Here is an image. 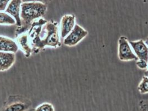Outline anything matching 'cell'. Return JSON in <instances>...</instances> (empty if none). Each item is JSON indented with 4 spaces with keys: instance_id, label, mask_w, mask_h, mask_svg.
Here are the masks:
<instances>
[{
    "instance_id": "11",
    "label": "cell",
    "mask_w": 148,
    "mask_h": 111,
    "mask_svg": "<svg viewBox=\"0 0 148 111\" xmlns=\"http://www.w3.org/2000/svg\"><path fill=\"white\" fill-rule=\"evenodd\" d=\"M16 41L17 42V43L18 46V47H20L21 49L24 53L25 56L27 57H30L33 53V51L28 43L26 33H22L17 35Z\"/></svg>"
},
{
    "instance_id": "16",
    "label": "cell",
    "mask_w": 148,
    "mask_h": 111,
    "mask_svg": "<svg viewBox=\"0 0 148 111\" xmlns=\"http://www.w3.org/2000/svg\"><path fill=\"white\" fill-rule=\"evenodd\" d=\"M10 0H6V1H1L0 0V12L6 10L7 5H8Z\"/></svg>"
},
{
    "instance_id": "6",
    "label": "cell",
    "mask_w": 148,
    "mask_h": 111,
    "mask_svg": "<svg viewBox=\"0 0 148 111\" xmlns=\"http://www.w3.org/2000/svg\"><path fill=\"white\" fill-rule=\"evenodd\" d=\"M22 1L21 0L10 1L7 6L5 12L12 16L16 22V25L21 27L22 26V21L21 19V7Z\"/></svg>"
},
{
    "instance_id": "9",
    "label": "cell",
    "mask_w": 148,
    "mask_h": 111,
    "mask_svg": "<svg viewBox=\"0 0 148 111\" xmlns=\"http://www.w3.org/2000/svg\"><path fill=\"white\" fill-rule=\"evenodd\" d=\"M16 62V55L10 52H0V72H3L11 68Z\"/></svg>"
},
{
    "instance_id": "18",
    "label": "cell",
    "mask_w": 148,
    "mask_h": 111,
    "mask_svg": "<svg viewBox=\"0 0 148 111\" xmlns=\"http://www.w3.org/2000/svg\"><path fill=\"white\" fill-rule=\"evenodd\" d=\"M145 76L146 77H148V69L146 71V72L145 73Z\"/></svg>"
},
{
    "instance_id": "8",
    "label": "cell",
    "mask_w": 148,
    "mask_h": 111,
    "mask_svg": "<svg viewBox=\"0 0 148 111\" xmlns=\"http://www.w3.org/2000/svg\"><path fill=\"white\" fill-rule=\"evenodd\" d=\"M129 43L135 51L138 58L148 63V47L144 42L140 40L136 41H130Z\"/></svg>"
},
{
    "instance_id": "14",
    "label": "cell",
    "mask_w": 148,
    "mask_h": 111,
    "mask_svg": "<svg viewBox=\"0 0 148 111\" xmlns=\"http://www.w3.org/2000/svg\"><path fill=\"white\" fill-rule=\"evenodd\" d=\"M35 111H55L53 105L49 103H42L35 109Z\"/></svg>"
},
{
    "instance_id": "3",
    "label": "cell",
    "mask_w": 148,
    "mask_h": 111,
    "mask_svg": "<svg viewBox=\"0 0 148 111\" xmlns=\"http://www.w3.org/2000/svg\"><path fill=\"white\" fill-rule=\"evenodd\" d=\"M32 103L29 99L22 96H10L2 111H26L31 108Z\"/></svg>"
},
{
    "instance_id": "13",
    "label": "cell",
    "mask_w": 148,
    "mask_h": 111,
    "mask_svg": "<svg viewBox=\"0 0 148 111\" xmlns=\"http://www.w3.org/2000/svg\"><path fill=\"white\" fill-rule=\"evenodd\" d=\"M138 90L142 94L148 92V77L143 76L142 82L138 86Z\"/></svg>"
},
{
    "instance_id": "2",
    "label": "cell",
    "mask_w": 148,
    "mask_h": 111,
    "mask_svg": "<svg viewBox=\"0 0 148 111\" xmlns=\"http://www.w3.org/2000/svg\"><path fill=\"white\" fill-rule=\"evenodd\" d=\"M47 5L42 2H22L21 7L22 26L21 30H17L16 34L19 35L27 31L35 20L43 16L47 11Z\"/></svg>"
},
{
    "instance_id": "17",
    "label": "cell",
    "mask_w": 148,
    "mask_h": 111,
    "mask_svg": "<svg viewBox=\"0 0 148 111\" xmlns=\"http://www.w3.org/2000/svg\"><path fill=\"white\" fill-rule=\"evenodd\" d=\"M148 63L143 61V60H139V61H137L136 62V65L137 66L142 69H145L147 68L148 67Z\"/></svg>"
},
{
    "instance_id": "19",
    "label": "cell",
    "mask_w": 148,
    "mask_h": 111,
    "mask_svg": "<svg viewBox=\"0 0 148 111\" xmlns=\"http://www.w3.org/2000/svg\"><path fill=\"white\" fill-rule=\"evenodd\" d=\"M26 111H35V109H33V108H30L28 110Z\"/></svg>"
},
{
    "instance_id": "15",
    "label": "cell",
    "mask_w": 148,
    "mask_h": 111,
    "mask_svg": "<svg viewBox=\"0 0 148 111\" xmlns=\"http://www.w3.org/2000/svg\"><path fill=\"white\" fill-rule=\"evenodd\" d=\"M140 111H148V101L142 100L139 103Z\"/></svg>"
},
{
    "instance_id": "7",
    "label": "cell",
    "mask_w": 148,
    "mask_h": 111,
    "mask_svg": "<svg viewBox=\"0 0 148 111\" xmlns=\"http://www.w3.org/2000/svg\"><path fill=\"white\" fill-rule=\"evenodd\" d=\"M76 17L72 15H65L62 16L60 22L61 37L65 38L73 30L75 26Z\"/></svg>"
},
{
    "instance_id": "5",
    "label": "cell",
    "mask_w": 148,
    "mask_h": 111,
    "mask_svg": "<svg viewBox=\"0 0 148 111\" xmlns=\"http://www.w3.org/2000/svg\"><path fill=\"white\" fill-rule=\"evenodd\" d=\"M88 32L80 26L76 24L73 30L64 40L65 45L69 47H73L79 43L81 41L86 37Z\"/></svg>"
},
{
    "instance_id": "12",
    "label": "cell",
    "mask_w": 148,
    "mask_h": 111,
    "mask_svg": "<svg viewBox=\"0 0 148 111\" xmlns=\"http://www.w3.org/2000/svg\"><path fill=\"white\" fill-rule=\"evenodd\" d=\"M0 25H16L15 19L6 12H0Z\"/></svg>"
},
{
    "instance_id": "4",
    "label": "cell",
    "mask_w": 148,
    "mask_h": 111,
    "mask_svg": "<svg viewBox=\"0 0 148 111\" xmlns=\"http://www.w3.org/2000/svg\"><path fill=\"white\" fill-rule=\"evenodd\" d=\"M118 57L121 61H128L131 60L138 61V58L132 52L130 47L129 42L127 37L121 36L118 41Z\"/></svg>"
},
{
    "instance_id": "10",
    "label": "cell",
    "mask_w": 148,
    "mask_h": 111,
    "mask_svg": "<svg viewBox=\"0 0 148 111\" xmlns=\"http://www.w3.org/2000/svg\"><path fill=\"white\" fill-rule=\"evenodd\" d=\"M17 42L8 37L0 36V52L16 53L18 50Z\"/></svg>"
},
{
    "instance_id": "1",
    "label": "cell",
    "mask_w": 148,
    "mask_h": 111,
    "mask_svg": "<svg viewBox=\"0 0 148 111\" xmlns=\"http://www.w3.org/2000/svg\"><path fill=\"white\" fill-rule=\"evenodd\" d=\"M33 53H38L45 47L58 48L62 46L59 36L58 24L53 20L40 18L35 20L25 31Z\"/></svg>"
}]
</instances>
